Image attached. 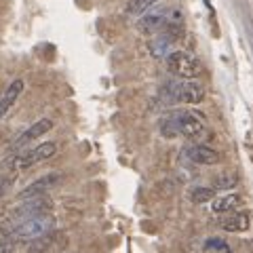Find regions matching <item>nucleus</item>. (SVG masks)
I'll list each match as a JSON object with an SVG mask.
<instances>
[{
	"instance_id": "obj_6",
	"label": "nucleus",
	"mask_w": 253,
	"mask_h": 253,
	"mask_svg": "<svg viewBox=\"0 0 253 253\" xmlns=\"http://www.w3.org/2000/svg\"><path fill=\"white\" fill-rule=\"evenodd\" d=\"M51 209V203L46 201V196H34V199H26L21 201L17 207L11 211V219H13V228L19 224L23 219H30V217H36V215H42V213H49Z\"/></svg>"
},
{
	"instance_id": "obj_2",
	"label": "nucleus",
	"mask_w": 253,
	"mask_h": 253,
	"mask_svg": "<svg viewBox=\"0 0 253 253\" xmlns=\"http://www.w3.org/2000/svg\"><path fill=\"white\" fill-rule=\"evenodd\" d=\"M163 101L169 104H186V106H194L201 104L205 99V89L199 83L192 81H177V83H169L163 86L161 91Z\"/></svg>"
},
{
	"instance_id": "obj_9",
	"label": "nucleus",
	"mask_w": 253,
	"mask_h": 253,
	"mask_svg": "<svg viewBox=\"0 0 253 253\" xmlns=\"http://www.w3.org/2000/svg\"><path fill=\"white\" fill-rule=\"evenodd\" d=\"M59 173H46V175H42L41 179H36L34 184H30L26 190H21L19 199L26 201V199H34V196H44V192H49V190L59 181Z\"/></svg>"
},
{
	"instance_id": "obj_12",
	"label": "nucleus",
	"mask_w": 253,
	"mask_h": 253,
	"mask_svg": "<svg viewBox=\"0 0 253 253\" xmlns=\"http://www.w3.org/2000/svg\"><path fill=\"white\" fill-rule=\"evenodd\" d=\"M219 226L228 232H245L249 228V215L247 213H230V215H224L219 219Z\"/></svg>"
},
{
	"instance_id": "obj_10",
	"label": "nucleus",
	"mask_w": 253,
	"mask_h": 253,
	"mask_svg": "<svg viewBox=\"0 0 253 253\" xmlns=\"http://www.w3.org/2000/svg\"><path fill=\"white\" fill-rule=\"evenodd\" d=\"M23 86H26V83L21 81V78H15V81L6 86V91L4 95L0 97V118H4L6 112L13 108V104L21 97V93H23Z\"/></svg>"
},
{
	"instance_id": "obj_5",
	"label": "nucleus",
	"mask_w": 253,
	"mask_h": 253,
	"mask_svg": "<svg viewBox=\"0 0 253 253\" xmlns=\"http://www.w3.org/2000/svg\"><path fill=\"white\" fill-rule=\"evenodd\" d=\"M55 152H57V144H55V141H46V144H41V146H36V148H30V150H23V152L15 154L13 158L6 161V165H9L11 169H15V171L30 169L32 165L51 158Z\"/></svg>"
},
{
	"instance_id": "obj_1",
	"label": "nucleus",
	"mask_w": 253,
	"mask_h": 253,
	"mask_svg": "<svg viewBox=\"0 0 253 253\" xmlns=\"http://www.w3.org/2000/svg\"><path fill=\"white\" fill-rule=\"evenodd\" d=\"M161 133L163 137H177L184 135L192 141H201L207 135V126L203 125V121L199 118L196 112H190V110H175V112H169L167 116L161 118Z\"/></svg>"
},
{
	"instance_id": "obj_3",
	"label": "nucleus",
	"mask_w": 253,
	"mask_h": 253,
	"mask_svg": "<svg viewBox=\"0 0 253 253\" xmlns=\"http://www.w3.org/2000/svg\"><path fill=\"white\" fill-rule=\"evenodd\" d=\"M55 228V219L49 213H42V215H36V217H30V219H23L19 221L17 226L11 230V239L13 241H21V243H28V241H36V239H42Z\"/></svg>"
},
{
	"instance_id": "obj_7",
	"label": "nucleus",
	"mask_w": 253,
	"mask_h": 253,
	"mask_svg": "<svg viewBox=\"0 0 253 253\" xmlns=\"http://www.w3.org/2000/svg\"><path fill=\"white\" fill-rule=\"evenodd\" d=\"M181 158H186L188 163H194V165H215L219 161V154L215 152L213 148L205 146V144H192V146H186L181 150Z\"/></svg>"
},
{
	"instance_id": "obj_8",
	"label": "nucleus",
	"mask_w": 253,
	"mask_h": 253,
	"mask_svg": "<svg viewBox=\"0 0 253 253\" xmlns=\"http://www.w3.org/2000/svg\"><path fill=\"white\" fill-rule=\"evenodd\" d=\"M51 129H53V121H49V118H41V121L34 123V125L30 126V129L23 131L21 135L15 137L11 144H9V150H19V148H23V146H28L30 141L38 139V137L44 135V133L51 131Z\"/></svg>"
},
{
	"instance_id": "obj_16",
	"label": "nucleus",
	"mask_w": 253,
	"mask_h": 253,
	"mask_svg": "<svg viewBox=\"0 0 253 253\" xmlns=\"http://www.w3.org/2000/svg\"><path fill=\"white\" fill-rule=\"evenodd\" d=\"M234 186H236V175H232V173H224V175L213 179V190H230Z\"/></svg>"
},
{
	"instance_id": "obj_11",
	"label": "nucleus",
	"mask_w": 253,
	"mask_h": 253,
	"mask_svg": "<svg viewBox=\"0 0 253 253\" xmlns=\"http://www.w3.org/2000/svg\"><path fill=\"white\" fill-rule=\"evenodd\" d=\"M173 42H175V38H173V36H169V34H156L152 41H150L148 51L152 53V57L163 59V57H167V55L171 53Z\"/></svg>"
},
{
	"instance_id": "obj_17",
	"label": "nucleus",
	"mask_w": 253,
	"mask_h": 253,
	"mask_svg": "<svg viewBox=\"0 0 253 253\" xmlns=\"http://www.w3.org/2000/svg\"><path fill=\"white\" fill-rule=\"evenodd\" d=\"M9 184H11L9 177H6V175H0V199H2V196L6 194V190H9Z\"/></svg>"
},
{
	"instance_id": "obj_18",
	"label": "nucleus",
	"mask_w": 253,
	"mask_h": 253,
	"mask_svg": "<svg viewBox=\"0 0 253 253\" xmlns=\"http://www.w3.org/2000/svg\"><path fill=\"white\" fill-rule=\"evenodd\" d=\"M0 253H13V245L9 241L0 239Z\"/></svg>"
},
{
	"instance_id": "obj_4",
	"label": "nucleus",
	"mask_w": 253,
	"mask_h": 253,
	"mask_svg": "<svg viewBox=\"0 0 253 253\" xmlns=\"http://www.w3.org/2000/svg\"><path fill=\"white\" fill-rule=\"evenodd\" d=\"M165 59H167L169 72L179 76V78H184V81L201 76V72H203V63L188 51H173Z\"/></svg>"
},
{
	"instance_id": "obj_19",
	"label": "nucleus",
	"mask_w": 253,
	"mask_h": 253,
	"mask_svg": "<svg viewBox=\"0 0 253 253\" xmlns=\"http://www.w3.org/2000/svg\"><path fill=\"white\" fill-rule=\"evenodd\" d=\"M207 4H209V0H207Z\"/></svg>"
},
{
	"instance_id": "obj_14",
	"label": "nucleus",
	"mask_w": 253,
	"mask_h": 253,
	"mask_svg": "<svg viewBox=\"0 0 253 253\" xmlns=\"http://www.w3.org/2000/svg\"><path fill=\"white\" fill-rule=\"evenodd\" d=\"M154 4H156V0H129L125 11H126V15H131V17H141V15L148 13Z\"/></svg>"
},
{
	"instance_id": "obj_13",
	"label": "nucleus",
	"mask_w": 253,
	"mask_h": 253,
	"mask_svg": "<svg viewBox=\"0 0 253 253\" xmlns=\"http://www.w3.org/2000/svg\"><path fill=\"white\" fill-rule=\"evenodd\" d=\"M243 205V199L239 194H226V196H219V199H213V211L215 213H230L236 207Z\"/></svg>"
},
{
	"instance_id": "obj_15",
	"label": "nucleus",
	"mask_w": 253,
	"mask_h": 253,
	"mask_svg": "<svg viewBox=\"0 0 253 253\" xmlns=\"http://www.w3.org/2000/svg\"><path fill=\"white\" fill-rule=\"evenodd\" d=\"M190 199H192V203H196V205L209 203V201L215 199V190H213V188H203V186H199V188H194L192 192H190Z\"/></svg>"
}]
</instances>
